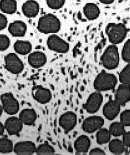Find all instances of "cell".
Masks as SVG:
<instances>
[{"label": "cell", "instance_id": "cell-35", "mask_svg": "<svg viewBox=\"0 0 130 155\" xmlns=\"http://www.w3.org/2000/svg\"><path fill=\"white\" fill-rule=\"evenodd\" d=\"M122 142L125 147L130 149V132H125L123 135Z\"/></svg>", "mask_w": 130, "mask_h": 155}, {"label": "cell", "instance_id": "cell-3", "mask_svg": "<svg viewBox=\"0 0 130 155\" xmlns=\"http://www.w3.org/2000/svg\"><path fill=\"white\" fill-rule=\"evenodd\" d=\"M117 78L109 73H101L96 78L94 83V88L98 92H104L113 89L117 84Z\"/></svg>", "mask_w": 130, "mask_h": 155}, {"label": "cell", "instance_id": "cell-24", "mask_svg": "<svg viewBox=\"0 0 130 155\" xmlns=\"http://www.w3.org/2000/svg\"><path fill=\"white\" fill-rule=\"evenodd\" d=\"M109 150L114 154H122L125 151V146L121 140L115 139L112 140L109 145Z\"/></svg>", "mask_w": 130, "mask_h": 155}, {"label": "cell", "instance_id": "cell-31", "mask_svg": "<svg viewBox=\"0 0 130 155\" xmlns=\"http://www.w3.org/2000/svg\"><path fill=\"white\" fill-rule=\"evenodd\" d=\"M122 58L127 63H130V39L125 42L123 47Z\"/></svg>", "mask_w": 130, "mask_h": 155}, {"label": "cell", "instance_id": "cell-4", "mask_svg": "<svg viewBox=\"0 0 130 155\" xmlns=\"http://www.w3.org/2000/svg\"><path fill=\"white\" fill-rule=\"evenodd\" d=\"M101 60L102 66L108 69L117 68L119 62V54L116 46L112 45L108 47L101 57Z\"/></svg>", "mask_w": 130, "mask_h": 155}, {"label": "cell", "instance_id": "cell-6", "mask_svg": "<svg viewBox=\"0 0 130 155\" xmlns=\"http://www.w3.org/2000/svg\"><path fill=\"white\" fill-rule=\"evenodd\" d=\"M47 45L50 50L58 53H67L69 50V44L55 34L50 35L48 37Z\"/></svg>", "mask_w": 130, "mask_h": 155}, {"label": "cell", "instance_id": "cell-39", "mask_svg": "<svg viewBox=\"0 0 130 155\" xmlns=\"http://www.w3.org/2000/svg\"><path fill=\"white\" fill-rule=\"evenodd\" d=\"M3 111V107H2V105H1V104H0V116L2 115Z\"/></svg>", "mask_w": 130, "mask_h": 155}, {"label": "cell", "instance_id": "cell-19", "mask_svg": "<svg viewBox=\"0 0 130 155\" xmlns=\"http://www.w3.org/2000/svg\"><path fill=\"white\" fill-rule=\"evenodd\" d=\"M18 118L23 124L32 125L35 122L37 118V114L33 109H25L22 110Z\"/></svg>", "mask_w": 130, "mask_h": 155}, {"label": "cell", "instance_id": "cell-33", "mask_svg": "<svg viewBox=\"0 0 130 155\" xmlns=\"http://www.w3.org/2000/svg\"><path fill=\"white\" fill-rule=\"evenodd\" d=\"M120 122L125 127L130 126V110H127L122 113L120 115Z\"/></svg>", "mask_w": 130, "mask_h": 155}, {"label": "cell", "instance_id": "cell-11", "mask_svg": "<svg viewBox=\"0 0 130 155\" xmlns=\"http://www.w3.org/2000/svg\"><path fill=\"white\" fill-rule=\"evenodd\" d=\"M33 97L37 102L46 104L51 101L52 94L49 90L41 86H37L32 90Z\"/></svg>", "mask_w": 130, "mask_h": 155}, {"label": "cell", "instance_id": "cell-10", "mask_svg": "<svg viewBox=\"0 0 130 155\" xmlns=\"http://www.w3.org/2000/svg\"><path fill=\"white\" fill-rule=\"evenodd\" d=\"M59 125L66 133H69L74 129L77 124V116L74 113L68 112L59 118Z\"/></svg>", "mask_w": 130, "mask_h": 155}, {"label": "cell", "instance_id": "cell-5", "mask_svg": "<svg viewBox=\"0 0 130 155\" xmlns=\"http://www.w3.org/2000/svg\"><path fill=\"white\" fill-rule=\"evenodd\" d=\"M3 110L9 115H15L18 112L20 105L18 101L11 93H5L1 96Z\"/></svg>", "mask_w": 130, "mask_h": 155}, {"label": "cell", "instance_id": "cell-36", "mask_svg": "<svg viewBox=\"0 0 130 155\" xmlns=\"http://www.w3.org/2000/svg\"><path fill=\"white\" fill-rule=\"evenodd\" d=\"M90 155H105V153L102 149L95 148L91 150L89 153Z\"/></svg>", "mask_w": 130, "mask_h": 155}, {"label": "cell", "instance_id": "cell-32", "mask_svg": "<svg viewBox=\"0 0 130 155\" xmlns=\"http://www.w3.org/2000/svg\"><path fill=\"white\" fill-rule=\"evenodd\" d=\"M10 45V38L5 35H0V51L6 50Z\"/></svg>", "mask_w": 130, "mask_h": 155}, {"label": "cell", "instance_id": "cell-18", "mask_svg": "<svg viewBox=\"0 0 130 155\" xmlns=\"http://www.w3.org/2000/svg\"><path fill=\"white\" fill-rule=\"evenodd\" d=\"M115 100L121 106L128 103L130 101V86L124 84L119 86L116 92Z\"/></svg>", "mask_w": 130, "mask_h": 155}, {"label": "cell", "instance_id": "cell-30", "mask_svg": "<svg viewBox=\"0 0 130 155\" xmlns=\"http://www.w3.org/2000/svg\"><path fill=\"white\" fill-rule=\"evenodd\" d=\"M66 0H46L47 5L53 10L62 8L65 4Z\"/></svg>", "mask_w": 130, "mask_h": 155}, {"label": "cell", "instance_id": "cell-13", "mask_svg": "<svg viewBox=\"0 0 130 155\" xmlns=\"http://www.w3.org/2000/svg\"><path fill=\"white\" fill-rule=\"evenodd\" d=\"M22 10L25 17L33 18L39 13L40 5L35 0H27L22 5Z\"/></svg>", "mask_w": 130, "mask_h": 155}, {"label": "cell", "instance_id": "cell-21", "mask_svg": "<svg viewBox=\"0 0 130 155\" xmlns=\"http://www.w3.org/2000/svg\"><path fill=\"white\" fill-rule=\"evenodd\" d=\"M90 140L86 136L82 135L78 137L74 143V148L76 153H87L90 147Z\"/></svg>", "mask_w": 130, "mask_h": 155}, {"label": "cell", "instance_id": "cell-25", "mask_svg": "<svg viewBox=\"0 0 130 155\" xmlns=\"http://www.w3.org/2000/svg\"><path fill=\"white\" fill-rule=\"evenodd\" d=\"M111 135L109 130L106 129H100L96 134V141L99 144H104L109 142Z\"/></svg>", "mask_w": 130, "mask_h": 155}, {"label": "cell", "instance_id": "cell-14", "mask_svg": "<svg viewBox=\"0 0 130 155\" xmlns=\"http://www.w3.org/2000/svg\"><path fill=\"white\" fill-rule=\"evenodd\" d=\"M120 105L115 100L109 101L103 108V114L108 120L114 119L120 112Z\"/></svg>", "mask_w": 130, "mask_h": 155}, {"label": "cell", "instance_id": "cell-15", "mask_svg": "<svg viewBox=\"0 0 130 155\" xmlns=\"http://www.w3.org/2000/svg\"><path fill=\"white\" fill-rule=\"evenodd\" d=\"M23 124L19 118L16 117H9L5 122V129L11 135H17L21 132Z\"/></svg>", "mask_w": 130, "mask_h": 155}, {"label": "cell", "instance_id": "cell-38", "mask_svg": "<svg viewBox=\"0 0 130 155\" xmlns=\"http://www.w3.org/2000/svg\"><path fill=\"white\" fill-rule=\"evenodd\" d=\"M5 131V127L0 122V136L3 135Z\"/></svg>", "mask_w": 130, "mask_h": 155}, {"label": "cell", "instance_id": "cell-37", "mask_svg": "<svg viewBox=\"0 0 130 155\" xmlns=\"http://www.w3.org/2000/svg\"><path fill=\"white\" fill-rule=\"evenodd\" d=\"M102 3L105 5H110L114 3L115 0H99Z\"/></svg>", "mask_w": 130, "mask_h": 155}, {"label": "cell", "instance_id": "cell-8", "mask_svg": "<svg viewBox=\"0 0 130 155\" xmlns=\"http://www.w3.org/2000/svg\"><path fill=\"white\" fill-rule=\"evenodd\" d=\"M103 101V97L100 92L93 93L89 96L86 104H84V109L88 113L92 114L97 112L101 107Z\"/></svg>", "mask_w": 130, "mask_h": 155}, {"label": "cell", "instance_id": "cell-34", "mask_svg": "<svg viewBox=\"0 0 130 155\" xmlns=\"http://www.w3.org/2000/svg\"><path fill=\"white\" fill-rule=\"evenodd\" d=\"M8 23L7 18L3 13H0V31L3 30L7 27Z\"/></svg>", "mask_w": 130, "mask_h": 155}, {"label": "cell", "instance_id": "cell-12", "mask_svg": "<svg viewBox=\"0 0 130 155\" xmlns=\"http://www.w3.org/2000/svg\"><path fill=\"white\" fill-rule=\"evenodd\" d=\"M36 147L32 141L18 142L13 147V151L17 155H32L35 153Z\"/></svg>", "mask_w": 130, "mask_h": 155}, {"label": "cell", "instance_id": "cell-16", "mask_svg": "<svg viewBox=\"0 0 130 155\" xmlns=\"http://www.w3.org/2000/svg\"><path fill=\"white\" fill-rule=\"evenodd\" d=\"M28 61L29 64L33 68H40L46 64V55L41 51H35L30 53L28 55Z\"/></svg>", "mask_w": 130, "mask_h": 155}, {"label": "cell", "instance_id": "cell-22", "mask_svg": "<svg viewBox=\"0 0 130 155\" xmlns=\"http://www.w3.org/2000/svg\"><path fill=\"white\" fill-rule=\"evenodd\" d=\"M14 49L18 54L25 55L31 53L32 44L27 41H17L14 44Z\"/></svg>", "mask_w": 130, "mask_h": 155}, {"label": "cell", "instance_id": "cell-29", "mask_svg": "<svg viewBox=\"0 0 130 155\" xmlns=\"http://www.w3.org/2000/svg\"><path fill=\"white\" fill-rule=\"evenodd\" d=\"M119 80L122 84L130 86V63L121 71L119 74Z\"/></svg>", "mask_w": 130, "mask_h": 155}, {"label": "cell", "instance_id": "cell-23", "mask_svg": "<svg viewBox=\"0 0 130 155\" xmlns=\"http://www.w3.org/2000/svg\"><path fill=\"white\" fill-rule=\"evenodd\" d=\"M0 10L4 13L8 15L15 13L17 10L16 0H1Z\"/></svg>", "mask_w": 130, "mask_h": 155}, {"label": "cell", "instance_id": "cell-9", "mask_svg": "<svg viewBox=\"0 0 130 155\" xmlns=\"http://www.w3.org/2000/svg\"><path fill=\"white\" fill-rule=\"evenodd\" d=\"M104 120L100 116H91L86 118L82 124V129L87 133H92L101 129Z\"/></svg>", "mask_w": 130, "mask_h": 155}, {"label": "cell", "instance_id": "cell-28", "mask_svg": "<svg viewBox=\"0 0 130 155\" xmlns=\"http://www.w3.org/2000/svg\"><path fill=\"white\" fill-rule=\"evenodd\" d=\"M35 153L38 155H52L55 154V150L51 145L45 143L36 147Z\"/></svg>", "mask_w": 130, "mask_h": 155}, {"label": "cell", "instance_id": "cell-20", "mask_svg": "<svg viewBox=\"0 0 130 155\" xmlns=\"http://www.w3.org/2000/svg\"><path fill=\"white\" fill-rule=\"evenodd\" d=\"M83 12L88 20L93 21L98 18L101 14V10L96 4L88 3L84 7Z\"/></svg>", "mask_w": 130, "mask_h": 155}, {"label": "cell", "instance_id": "cell-27", "mask_svg": "<svg viewBox=\"0 0 130 155\" xmlns=\"http://www.w3.org/2000/svg\"><path fill=\"white\" fill-rule=\"evenodd\" d=\"M13 150V143L6 138L0 139V153H10Z\"/></svg>", "mask_w": 130, "mask_h": 155}, {"label": "cell", "instance_id": "cell-26", "mask_svg": "<svg viewBox=\"0 0 130 155\" xmlns=\"http://www.w3.org/2000/svg\"><path fill=\"white\" fill-rule=\"evenodd\" d=\"M109 131L111 135L115 137L122 136L125 132V126L120 122H115L111 124Z\"/></svg>", "mask_w": 130, "mask_h": 155}, {"label": "cell", "instance_id": "cell-2", "mask_svg": "<svg viewBox=\"0 0 130 155\" xmlns=\"http://www.w3.org/2000/svg\"><path fill=\"white\" fill-rule=\"evenodd\" d=\"M105 32L109 41L113 45H117L124 41L127 36L128 30L122 23H109L105 28Z\"/></svg>", "mask_w": 130, "mask_h": 155}, {"label": "cell", "instance_id": "cell-17", "mask_svg": "<svg viewBox=\"0 0 130 155\" xmlns=\"http://www.w3.org/2000/svg\"><path fill=\"white\" fill-rule=\"evenodd\" d=\"M27 29L26 24L20 20H17L9 25L8 31L12 36L22 37L26 35Z\"/></svg>", "mask_w": 130, "mask_h": 155}, {"label": "cell", "instance_id": "cell-7", "mask_svg": "<svg viewBox=\"0 0 130 155\" xmlns=\"http://www.w3.org/2000/svg\"><path fill=\"white\" fill-rule=\"evenodd\" d=\"M4 61L5 68L12 74H18L23 70V63L15 53H10L6 55Z\"/></svg>", "mask_w": 130, "mask_h": 155}, {"label": "cell", "instance_id": "cell-1", "mask_svg": "<svg viewBox=\"0 0 130 155\" xmlns=\"http://www.w3.org/2000/svg\"><path fill=\"white\" fill-rule=\"evenodd\" d=\"M37 28L40 32L44 34H55L61 29V21L56 15L48 13L39 18Z\"/></svg>", "mask_w": 130, "mask_h": 155}]
</instances>
